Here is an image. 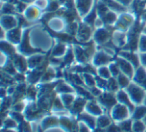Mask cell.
<instances>
[{
	"mask_svg": "<svg viewBox=\"0 0 146 132\" xmlns=\"http://www.w3.org/2000/svg\"><path fill=\"white\" fill-rule=\"evenodd\" d=\"M127 91L129 92V96L133 103L139 104L145 99V92L138 85H130Z\"/></svg>",
	"mask_w": 146,
	"mask_h": 132,
	"instance_id": "obj_1",
	"label": "cell"
},
{
	"mask_svg": "<svg viewBox=\"0 0 146 132\" xmlns=\"http://www.w3.org/2000/svg\"><path fill=\"white\" fill-rule=\"evenodd\" d=\"M111 116H113V119L116 121H123L126 120L127 117L129 116V111L128 108L123 105H116L115 107L112 109Z\"/></svg>",
	"mask_w": 146,
	"mask_h": 132,
	"instance_id": "obj_2",
	"label": "cell"
},
{
	"mask_svg": "<svg viewBox=\"0 0 146 132\" xmlns=\"http://www.w3.org/2000/svg\"><path fill=\"white\" fill-rule=\"evenodd\" d=\"M117 64L119 65L120 70H122V72H123L126 76H130V77H131L132 74H133V68H132V64L129 61L124 58H121L118 60Z\"/></svg>",
	"mask_w": 146,
	"mask_h": 132,
	"instance_id": "obj_3",
	"label": "cell"
},
{
	"mask_svg": "<svg viewBox=\"0 0 146 132\" xmlns=\"http://www.w3.org/2000/svg\"><path fill=\"white\" fill-rule=\"evenodd\" d=\"M80 119L83 123H85L86 125L89 126L91 129H95V127H97V119L94 117L91 114H81L80 115Z\"/></svg>",
	"mask_w": 146,
	"mask_h": 132,
	"instance_id": "obj_4",
	"label": "cell"
},
{
	"mask_svg": "<svg viewBox=\"0 0 146 132\" xmlns=\"http://www.w3.org/2000/svg\"><path fill=\"white\" fill-rule=\"evenodd\" d=\"M86 111H87V113L91 114V115H93V116L102 115L101 108L94 103H88L87 105H86Z\"/></svg>",
	"mask_w": 146,
	"mask_h": 132,
	"instance_id": "obj_5",
	"label": "cell"
},
{
	"mask_svg": "<svg viewBox=\"0 0 146 132\" xmlns=\"http://www.w3.org/2000/svg\"><path fill=\"white\" fill-rule=\"evenodd\" d=\"M146 123L142 122L140 119H136L132 122V131L133 132H145Z\"/></svg>",
	"mask_w": 146,
	"mask_h": 132,
	"instance_id": "obj_6",
	"label": "cell"
},
{
	"mask_svg": "<svg viewBox=\"0 0 146 132\" xmlns=\"http://www.w3.org/2000/svg\"><path fill=\"white\" fill-rule=\"evenodd\" d=\"M57 123H58V120L55 117H47L46 119H44L42 121V128L43 129H49V128L56 127Z\"/></svg>",
	"mask_w": 146,
	"mask_h": 132,
	"instance_id": "obj_7",
	"label": "cell"
},
{
	"mask_svg": "<svg viewBox=\"0 0 146 132\" xmlns=\"http://www.w3.org/2000/svg\"><path fill=\"white\" fill-rule=\"evenodd\" d=\"M111 125V120L109 119V117L105 115H100L99 118H97V127L99 128H106L109 127Z\"/></svg>",
	"mask_w": 146,
	"mask_h": 132,
	"instance_id": "obj_8",
	"label": "cell"
},
{
	"mask_svg": "<svg viewBox=\"0 0 146 132\" xmlns=\"http://www.w3.org/2000/svg\"><path fill=\"white\" fill-rule=\"evenodd\" d=\"M121 56L123 57L124 59L129 61L134 66H138V61H137V58H136L135 54H133V53H128V52H122Z\"/></svg>",
	"mask_w": 146,
	"mask_h": 132,
	"instance_id": "obj_9",
	"label": "cell"
},
{
	"mask_svg": "<svg viewBox=\"0 0 146 132\" xmlns=\"http://www.w3.org/2000/svg\"><path fill=\"white\" fill-rule=\"evenodd\" d=\"M17 125H18V122L15 121L13 118H7L6 120L3 121V126H4L5 129H15L17 128Z\"/></svg>",
	"mask_w": 146,
	"mask_h": 132,
	"instance_id": "obj_10",
	"label": "cell"
},
{
	"mask_svg": "<svg viewBox=\"0 0 146 132\" xmlns=\"http://www.w3.org/2000/svg\"><path fill=\"white\" fill-rule=\"evenodd\" d=\"M102 100H103V104L105 106H107V107H112L115 104V99L112 97L111 94H108V93L104 94L102 96Z\"/></svg>",
	"mask_w": 146,
	"mask_h": 132,
	"instance_id": "obj_11",
	"label": "cell"
},
{
	"mask_svg": "<svg viewBox=\"0 0 146 132\" xmlns=\"http://www.w3.org/2000/svg\"><path fill=\"white\" fill-rule=\"evenodd\" d=\"M110 59V57L108 56L106 53H98L95 56V64H101V63H106Z\"/></svg>",
	"mask_w": 146,
	"mask_h": 132,
	"instance_id": "obj_12",
	"label": "cell"
},
{
	"mask_svg": "<svg viewBox=\"0 0 146 132\" xmlns=\"http://www.w3.org/2000/svg\"><path fill=\"white\" fill-rule=\"evenodd\" d=\"M117 99H118V101H119L120 103H124V104H126V105L130 104L129 98H128V94H126L125 92H123V91H119V92H118Z\"/></svg>",
	"mask_w": 146,
	"mask_h": 132,
	"instance_id": "obj_13",
	"label": "cell"
},
{
	"mask_svg": "<svg viewBox=\"0 0 146 132\" xmlns=\"http://www.w3.org/2000/svg\"><path fill=\"white\" fill-rule=\"evenodd\" d=\"M135 81H137L138 83H143L146 81V75L145 72L142 69H139L135 74Z\"/></svg>",
	"mask_w": 146,
	"mask_h": 132,
	"instance_id": "obj_14",
	"label": "cell"
},
{
	"mask_svg": "<svg viewBox=\"0 0 146 132\" xmlns=\"http://www.w3.org/2000/svg\"><path fill=\"white\" fill-rule=\"evenodd\" d=\"M145 115H146L145 107H139V108H137V109H135V112H134V117H135V119H142V118H144Z\"/></svg>",
	"mask_w": 146,
	"mask_h": 132,
	"instance_id": "obj_15",
	"label": "cell"
},
{
	"mask_svg": "<svg viewBox=\"0 0 146 132\" xmlns=\"http://www.w3.org/2000/svg\"><path fill=\"white\" fill-rule=\"evenodd\" d=\"M61 99H62L61 101H62L63 105L69 106L73 103V99H74V97H73L71 94H64V95L61 97Z\"/></svg>",
	"mask_w": 146,
	"mask_h": 132,
	"instance_id": "obj_16",
	"label": "cell"
},
{
	"mask_svg": "<svg viewBox=\"0 0 146 132\" xmlns=\"http://www.w3.org/2000/svg\"><path fill=\"white\" fill-rule=\"evenodd\" d=\"M98 73H99V75L103 79H107L110 76V71L106 67H100L99 70H98Z\"/></svg>",
	"mask_w": 146,
	"mask_h": 132,
	"instance_id": "obj_17",
	"label": "cell"
},
{
	"mask_svg": "<svg viewBox=\"0 0 146 132\" xmlns=\"http://www.w3.org/2000/svg\"><path fill=\"white\" fill-rule=\"evenodd\" d=\"M77 132H91V128L82 121L78 123V131Z\"/></svg>",
	"mask_w": 146,
	"mask_h": 132,
	"instance_id": "obj_18",
	"label": "cell"
},
{
	"mask_svg": "<svg viewBox=\"0 0 146 132\" xmlns=\"http://www.w3.org/2000/svg\"><path fill=\"white\" fill-rule=\"evenodd\" d=\"M110 72H111L112 75H114V76L119 75V72H120L119 65L115 64V63H112V64H110Z\"/></svg>",
	"mask_w": 146,
	"mask_h": 132,
	"instance_id": "obj_19",
	"label": "cell"
},
{
	"mask_svg": "<svg viewBox=\"0 0 146 132\" xmlns=\"http://www.w3.org/2000/svg\"><path fill=\"white\" fill-rule=\"evenodd\" d=\"M64 50H65V48L63 45H58V46H56V48H55L53 53H54V55H56V56H60V55L64 54Z\"/></svg>",
	"mask_w": 146,
	"mask_h": 132,
	"instance_id": "obj_20",
	"label": "cell"
},
{
	"mask_svg": "<svg viewBox=\"0 0 146 132\" xmlns=\"http://www.w3.org/2000/svg\"><path fill=\"white\" fill-rule=\"evenodd\" d=\"M84 80H85V83L87 84L88 86L94 85V81H95V80H94L90 75H88V74H85V75H84Z\"/></svg>",
	"mask_w": 146,
	"mask_h": 132,
	"instance_id": "obj_21",
	"label": "cell"
},
{
	"mask_svg": "<svg viewBox=\"0 0 146 132\" xmlns=\"http://www.w3.org/2000/svg\"><path fill=\"white\" fill-rule=\"evenodd\" d=\"M119 79H118V81H119V85L120 86H125L128 84V78L127 76H124V75H119Z\"/></svg>",
	"mask_w": 146,
	"mask_h": 132,
	"instance_id": "obj_22",
	"label": "cell"
},
{
	"mask_svg": "<svg viewBox=\"0 0 146 132\" xmlns=\"http://www.w3.org/2000/svg\"><path fill=\"white\" fill-rule=\"evenodd\" d=\"M140 50L146 51V37H142L140 41Z\"/></svg>",
	"mask_w": 146,
	"mask_h": 132,
	"instance_id": "obj_23",
	"label": "cell"
},
{
	"mask_svg": "<svg viewBox=\"0 0 146 132\" xmlns=\"http://www.w3.org/2000/svg\"><path fill=\"white\" fill-rule=\"evenodd\" d=\"M45 132H66L64 129H59V128H55V127H52V128H49V129H46Z\"/></svg>",
	"mask_w": 146,
	"mask_h": 132,
	"instance_id": "obj_24",
	"label": "cell"
},
{
	"mask_svg": "<svg viewBox=\"0 0 146 132\" xmlns=\"http://www.w3.org/2000/svg\"><path fill=\"white\" fill-rule=\"evenodd\" d=\"M141 62L143 63L144 65H146V54H144L141 56Z\"/></svg>",
	"mask_w": 146,
	"mask_h": 132,
	"instance_id": "obj_25",
	"label": "cell"
},
{
	"mask_svg": "<svg viewBox=\"0 0 146 132\" xmlns=\"http://www.w3.org/2000/svg\"><path fill=\"white\" fill-rule=\"evenodd\" d=\"M93 132H104L103 130H102V128H96V129H94V131Z\"/></svg>",
	"mask_w": 146,
	"mask_h": 132,
	"instance_id": "obj_26",
	"label": "cell"
},
{
	"mask_svg": "<svg viewBox=\"0 0 146 132\" xmlns=\"http://www.w3.org/2000/svg\"><path fill=\"white\" fill-rule=\"evenodd\" d=\"M4 132H17L15 129H5Z\"/></svg>",
	"mask_w": 146,
	"mask_h": 132,
	"instance_id": "obj_27",
	"label": "cell"
}]
</instances>
